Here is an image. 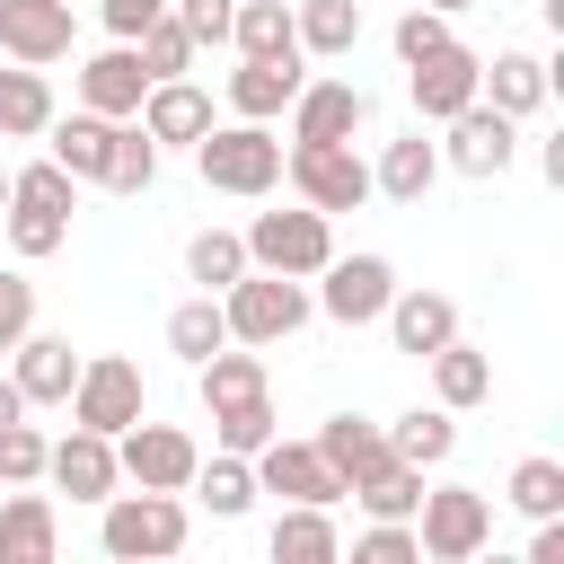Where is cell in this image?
I'll return each mask as SVG.
<instances>
[{
	"label": "cell",
	"mask_w": 564,
	"mask_h": 564,
	"mask_svg": "<svg viewBox=\"0 0 564 564\" xmlns=\"http://www.w3.org/2000/svg\"><path fill=\"white\" fill-rule=\"evenodd\" d=\"M44 476H53L70 502H106V494L123 485V467H115V441H106V432H88V423H70V432L44 449Z\"/></svg>",
	"instance_id": "14"
},
{
	"label": "cell",
	"mask_w": 564,
	"mask_h": 564,
	"mask_svg": "<svg viewBox=\"0 0 564 564\" xmlns=\"http://www.w3.org/2000/svg\"><path fill=\"white\" fill-rule=\"evenodd\" d=\"M282 115H291V141H352L370 123V88H352V79H300V97Z\"/></svg>",
	"instance_id": "13"
},
{
	"label": "cell",
	"mask_w": 564,
	"mask_h": 564,
	"mask_svg": "<svg viewBox=\"0 0 564 564\" xmlns=\"http://www.w3.org/2000/svg\"><path fill=\"white\" fill-rule=\"evenodd\" d=\"M291 26H300V53L344 62V53L361 44V0H300V9H291Z\"/></svg>",
	"instance_id": "32"
},
{
	"label": "cell",
	"mask_w": 564,
	"mask_h": 564,
	"mask_svg": "<svg viewBox=\"0 0 564 564\" xmlns=\"http://www.w3.org/2000/svg\"><path fill=\"white\" fill-rule=\"evenodd\" d=\"M9 203L70 212V203H79V176H70V167H53V159H35V167H9Z\"/></svg>",
	"instance_id": "40"
},
{
	"label": "cell",
	"mask_w": 564,
	"mask_h": 564,
	"mask_svg": "<svg viewBox=\"0 0 564 564\" xmlns=\"http://www.w3.org/2000/svg\"><path fill=\"white\" fill-rule=\"evenodd\" d=\"M264 441H273V397H247V405H220V414H212V449L256 458Z\"/></svg>",
	"instance_id": "39"
},
{
	"label": "cell",
	"mask_w": 564,
	"mask_h": 564,
	"mask_svg": "<svg viewBox=\"0 0 564 564\" xmlns=\"http://www.w3.org/2000/svg\"><path fill=\"white\" fill-rule=\"evenodd\" d=\"M476 70H485V53H467L458 35H449L441 53H423V62H405V97H414V123H449V115L476 97Z\"/></svg>",
	"instance_id": "11"
},
{
	"label": "cell",
	"mask_w": 564,
	"mask_h": 564,
	"mask_svg": "<svg viewBox=\"0 0 564 564\" xmlns=\"http://www.w3.org/2000/svg\"><path fill=\"white\" fill-rule=\"evenodd\" d=\"M106 520H97V546L115 555V564H141V555H176L185 538H194V511H185V494H106L97 502Z\"/></svg>",
	"instance_id": "2"
},
{
	"label": "cell",
	"mask_w": 564,
	"mask_h": 564,
	"mask_svg": "<svg viewBox=\"0 0 564 564\" xmlns=\"http://www.w3.org/2000/svg\"><path fill=\"white\" fill-rule=\"evenodd\" d=\"M511 511H529V520L564 511V458H520L511 467Z\"/></svg>",
	"instance_id": "41"
},
{
	"label": "cell",
	"mask_w": 564,
	"mask_h": 564,
	"mask_svg": "<svg viewBox=\"0 0 564 564\" xmlns=\"http://www.w3.org/2000/svg\"><path fill=\"white\" fill-rule=\"evenodd\" d=\"M282 176H291V194L308 203V212H361L370 203V159L352 150V141H291L282 150Z\"/></svg>",
	"instance_id": "4"
},
{
	"label": "cell",
	"mask_w": 564,
	"mask_h": 564,
	"mask_svg": "<svg viewBox=\"0 0 564 564\" xmlns=\"http://www.w3.org/2000/svg\"><path fill=\"white\" fill-rule=\"evenodd\" d=\"M414 546H423L432 564L485 555V546H494V502H485L476 485H423V502H414Z\"/></svg>",
	"instance_id": "5"
},
{
	"label": "cell",
	"mask_w": 564,
	"mask_h": 564,
	"mask_svg": "<svg viewBox=\"0 0 564 564\" xmlns=\"http://www.w3.org/2000/svg\"><path fill=\"white\" fill-rule=\"evenodd\" d=\"M300 79H308V70H300V53H291V62H247V53H238V70H229V115L273 123V115L300 97Z\"/></svg>",
	"instance_id": "25"
},
{
	"label": "cell",
	"mask_w": 564,
	"mask_h": 564,
	"mask_svg": "<svg viewBox=\"0 0 564 564\" xmlns=\"http://www.w3.org/2000/svg\"><path fill=\"white\" fill-rule=\"evenodd\" d=\"M0 220H9V247H18L26 264H35V256H53V247L70 238V212H35V203H9Z\"/></svg>",
	"instance_id": "42"
},
{
	"label": "cell",
	"mask_w": 564,
	"mask_h": 564,
	"mask_svg": "<svg viewBox=\"0 0 564 564\" xmlns=\"http://www.w3.org/2000/svg\"><path fill=\"white\" fill-rule=\"evenodd\" d=\"M432 185H441V141H423V123H414V132H397V141L379 150L370 194H388V203H423Z\"/></svg>",
	"instance_id": "23"
},
{
	"label": "cell",
	"mask_w": 564,
	"mask_h": 564,
	"mask_svg": "<svg viewBox=\"0 0 564 564\" xmlns=\"http://www.w3.org/2000/svg\"><path fill=\"white\" fill-rule=\"evenodd\" d=\"M194 458H203V441L194 432H176V423H123L115 432V467H123V485H150V494H185L194 485Z\"/></svg>",
	"instance_id": "8"
},
{
	"label": "cell",
	"mask_w": 564,
	"mask_h": 564,
	"mask_svg": "<svg viewBox=\"0 0 564 564\" xmlns=\"http://www.w3.org/2000/svg\"><path fill=\"white\" fill-rule=\"evenodd\" d=\"M44 141H53V150H44L53 167H70L79 185H97V176H106V150H115V115H88V106H79V115H53Z\"/></svg>",
	"instance_id": "26"
},
{
	"label": "cell",
	"mask_w": 564,
	"mask_h": 564,
	"mask_svg": "<svg viewBox=\"0 0 564 564\" xmlns=\"http://www.w3.org/2000/svg\"><path fill=\"white\" fill-rule=\"evenodd\" d=\"M0 53L53 70L70 53V0H0Z\"/></svg>",
	"instance_id": "15"
},
{
	"label": "cell",
	"mask_w": 564,
	"mask_h": 564,
	"mask_svg": "<svg viewBox=\"0 0 564 564\" xmlns=\"http://www.w3.org/2000/svg\"><path fill=\"white\" fill-rule=\"evenodd\" d=\"M238 238H247V264L291 273V282H308V273L335 256V220H326V212H308V203H300V212H256Z\"/></svg>",
	"instance_id": "6"
},
{
	"label": "cell",
	"mask_w": 564,
	"mask_h": 564,
	"mask_svg": "<svg viewBox=\"0 0 564 564\" xmlns=\"http://www.w3.org/2000/svg\"><path fill=\"white\" fill-rule=\"evenodd\" d=\"M9 379H18V397H26V405H62V397H70V379H79V352H70V335H44V326H26V335L9 344Z\"/></svg>",
	"instance_id": "17"
},
{
	"label": "cell",
	"mask_w": 564,
	"mask_h": 564,
	"mask_svg": "<svg viewBox=\"0 0 564 564\" xmlns=\"http://www.w3.org/2000/svg\"><path fill=\"white\" fill-rule=\"evenodd\" d=\"M229 44H238L247 62H291V53H300L291 0H238V18H229Z\"/></svg>",
	"instance_id": "29"
},
{
	"label": "cell",
	"mask_w": 564,
	"mask_h": 564,
	"mask_svg": "<svg viewBox=\"0 0 564 564\" xmlns=\"http://www.w3.org/2000/svg\"><path fill=\"white\" fill-rule=\"evenodd\" d=\"M176 9V26L194 35V44H229V18H238V0H167Z\"/></svg>",
	"instance_id": "46"
},
{
	"label": "cell",
	"mask_w": 564,
	"mask_h": 564,
	"mask_svg": "<svg viewBox=\"0 0 564 564\" xmlns=\"http://www.w3.org/2000/svg\"><path fill=\"white\" fill-rule=\"evenodd\" d=\"M132 53H141V70H150V79H185L203 44H194V35L176 26V9H159V18H150L141 35H132Z\"/></svg>",
	"instance_id": "37"
},
{
	"label": "cell",
	"mask_w": 564,
	"mask_h": 564,
	"mask_svg": "<svg viewBox=\"0 0 564 564\" xmlns=\"http://www.w3.org/2000/svg\"><path fill=\"white\" fill-rule=\"evenodd\" d=\"M53 546H62L53 494H26V485H9V502H0V564H53Z\"/></svg>",
	"instance_id": "22"
},
{
	"label": "cell",
	"mask_w": 564,
	"mask_h": 564,
	"mask_svg": "<svg viewBox=\"0 0 564 564\" xmlns=\"http://www.w3.org/2000/svg\"><path fill=\"white\" fill-rule=\"evenodd\" d=\"M159 150H194L203 132H212V97L194 88V79H150L141 88V115H132Z\"/></svg>",
	"instance_id": "16"
},
{
	"label": "cell",
	"mask_w": 564,
	"mask_h": 564,
	"mask_svg": "<svg viewBox=\"0 0 564 564\" xmlns=\"http://www.w3.org/2000/svg\"><path fill=\"white\" fill-rule=\"evenodd\" d=\"M0 212H9V167H0Z\"/></svg>",
	"instance_id": "52"
},
{
	"label": "cell",
	"mask_w": 564,
	"mask_h": 564,
	"mask_svg": "<svg viewBox=\"0 0 564 564\" xmlns=\"http://www.w3.org/2000/svg\"><path fill=\"white\" fill-rule=\"evenodd\" d=\"M229 344V317H220V291H194V300H176L167 308V352L194 370V361H212Z\"/></svg>",
	"instance_id": "31"
},
{
	"label": "cell",
	"mask_w": 564,
	"mask_h": 564,
	"mask_svg": "<svg viewBox=\"0 0 564 564\" xmlns=\"http://www.w3.org/2000/svg\"><path fill=\"white\" fill-rule=\"evenodd\" d=\"M185 273H194L203 291H229V282L247 273V238H238V229H194V238H185Z\"/></svg>",
	"instance_id": "38"
},
{
	"label": "cell",
	"mask_w": 564,
	"mask_h": 564,
	"mask_svg": "<svg viewBox=\"0 0 564 564\" xmlns=\"http://www.w3.org/2000/svg\"><path fill=\"white\" fill-rule=\"evenodd\" d=\"M388 449H397L405 467H441V458L458 449V423H449V405H405V414L388 423Z\"/></svg>",
	"instance_id": "33"
},
{
	"label": "cell",
	"mask_w": 564,
	"mask_h": 564,
	"mask_svg": "<svg viewBox=\"0 0 564 564\" xmlns=\"http://www.w3.org/2000/svg\"><path fill=\"white\" fill-rule=\"evenodd\" d=\"M529 564H564V511H546V520H538V538H529Z\"/></svg>",
	"instance_id": "49"
},
{
	"label": "cell",
	"mask_w": 564,
	"mask_h": 564,
	"mask_svg": "<svg viewBox=\"0 0 564 564\" xmlns=\"http://www.w3.org/2000/svg\"><path fill=\"white\" fill-rule=\"evenodd\" d=\"M220 317H229V344H291L300 326H308V282H291V273H264V264H247L229 291H220Z\"/></svg>",
	"instance_id": "3"
},
{
	"label": "cell",
	"mask_w": 564,
	"mask_h": 564,
	"mask_svg": "<svg viewBox=\"0 0 564 564\" xmlns=\"http://www.w3.org/2000/svg\"><path fill=\"white\" fill-rule=\"evenodd\" d=\"M317 458H326L335 485L352 494V485H361L379 458H397V449H388V423H370V414H326V423H317Z\"/></svg>",
	"instance_id": "21"
},
{
	"label": "cell",
	"mask_w": 564,
	"mask_h": 564,
	"mask_svg": "<svg viewBox=\"0 0 564 564\" xmlns=\"http://www.w3.org/2000/svg\"><path fill=\"white\" fill-rule=\"evenodd\" d=\"M141 88H150V70H141V53L132 44H106V53H88L79 62V106L88 115H141Z\"/></svg>",
	"instance_id": "19"
},
{
	"label": "cell",
	"mask_w": 564,
	"mask_h": 564,
	"mask_svg": "<svg viewBox=\"0 0 564 564\" xmlns=\"http://www.w3.org/2000/svg\"><path fill=\"white\" fill-rule=\"evenodd\" d=\"M546 88H555V70H546L529 44H502V53L476 70V97H485V106H502L511 123H520V115H538V106H546Z\"/></svg>",
	"instance_id": "20"
},
{
	"label": "cell",
	"mask_w": 564,
	"mask_h": 564,
	"mask_svg": "<svg viewBox=\"0 0 564 564\" xmlns=\"http://www.w3.org/2000/svg\"><path fill=\"white\" fill-rule=\"evenodd\" d=\"M70 423H88V432H123V423H141L150 414V388H141V370L123 361V352H97V361H79V379H70Z\"/></svg>",
	"instance_id": "7"
},
{
	"label": "cell",
	"mask_w": 564,
	"mask_h": 564,
	"mask_svg": "<svg viewBox=\"0 0 564 564\" xmlns=\"http://www.w3.org/2000/svg\"><path fill=\"white\" fill-rule=\"evenodd\" d=\"M26 326H35V282H26V273H0V352H9Z\"/></svg>",
	"instance_id": "47"
},
{
	"label": "cell",
	"mask_w": 564,
	"mask_h": 564,
	"mask_svg": "<svg viewBox=\"0 0 564 564\" xmlns=\"http://www.w3.org/2000/svg\"><path fill=\"white\" fill-rule=\"evenodd\" d=\"M53 115H62V106H53V79H44L35 62H9V70H0V141H44Z\"/></svg>",
	"instance_id": "27"
},
{
	"label": "cell",
	"mask_w": 564,
	"mask_h": 564,
	"mask_svg": "<svg viewBox=\"0 0 564 564\" xmlns=\"http://www.w3.org/2000/svg\"><path fill=\"white\" fill-rule=\"evenodd\" d=\"M352 564H423V546H414L405 520H370V529L352 538Z\"/></svg>",
	"instance_id": "44"
},
{
	"label": "cell",
	"mask_w": 564,
	"mask_h": 564,
	"mask_svg": "<svg viewBox=\"0 0 564 564\" xmlns=\"http://www.w3.org/2000/svg\"><path fill=\"white\" fill-rule=\"evenodd\" d=\"M97 185H106V194H150V185H159V141H150L132 115L115 123V150H106V176H97Z\"/></svg>",
	"instance_id": "35"
},
{
	"label": "cell",
	"mask_w": 564,
	"mask_h": 564,
	"mask_svg": "<svg viewBox=\"0 0 564 564\" xmlns=\"http://www.w3.org/2000/svg\"><path fill=\"white\" fill-rule=\"evenodd\" d=\"M273 564H335L344 555V529H335V502H282L273 520Z\"/></svg>",
	"instance_id": "24"
},
{
	"label": "cell",
	"mask_w": 564,
	"mask_h": 564,
	"mask_svg": "<svg viewBox=\"0 0 564 564\" xmlns=\"http://www.w3.org/2000/svg\"><path fill=\"white\" fill-rule=\"evenodd\" d=\"M441 44H449V18L414 0V9L397 18V62H423V53H441Z\"/></svg>",
	"instance_id": "45"
},
{
	"label": "cell",
	"mask_w": 564,
	"mask_h": 564,
	"mask_svg": "<svg viewBox=\"0 0 564 564\" xmlns=\"http://www.w3.org/2000/svg\"><path fill=\"white\" fill-rule=\"evenodd\" d=\"M159 9H167V0H97V18H106V35H115V44H132Z\"/></svg>",
	"instance_id": "48"
},
{
	"label": "cell",
	"mask_w": 564,
	"mask_h": 564,
	"mask_svg": "<svg viewBox=\"0 0 564 564\" xmlns=\"http://www.w3.org/2000/svg\"><path fill=\"white\" fill-rule=\"evenodd\" d=\"M308 282H317L308 308H326L335 326H370V317L388 308V291H397V264H388V256H326Z\"/></svg>",
	"instance_id": "10"
},
{
	"label": "cell",
	"mask_w": 564,
	"mask_h": 564,
	"mask_svg": "<svg viewBox=\"0 0 564 564\" xmlns=\"http://www.w3.org/2000/svg\"><path fill=\"white\" fill-rule=\"evenodd\" d=\"M247 467H256V494H282V502H344V485H335V467L317 458V441H282V432H273Z\"/></svg>",
	"instance_id": "12"
},
{
	"label": "cell",
	"mask_w": 564,
	"mask_h": 564,
	"mask_svg": "<svg viewBox=\"0 0 564 564\" xmlns=\"http://www.w3.org/2000/svg\"><path fill=\"white\" fill-rule=\"evenodd\" d=\"M185 494H203L212 520H238V511L256 502V467H247L238 449H212V458H194V485H185Z\"/></svg>",
	"instance_id": "34"
},
{
	"label": "cell",
	"mask_w": 564,
	"mask_h": 564,
	"mask_svg": "<svg viewBox=\"0 0 564 564\" xmlns=\"http://www.w3.org/2000/svg\"><path fill=\"white\" fill-rule=\"evenodd\" d=\"M485 397H494V361H485L476 344H458V335H449V344L432 352V405L467 414V405H485Z\"/></svg>",
	"instance_id": "30"
},
{
	"label": "cell",
	"mask_w": 564,
	"mask_h": 564,
	"mask_svg": "<svg viewBox=\"0 0 564 564\" xmlns=\"http://www.w3.org/2000/svg\"><path fill=\"white\" fill-rule=\"evenodd\" d=\"M379 317H388V344L414 352V361H432V352L458 335V300H449V291H388Z\"/></svg>",
	"instance_id": "18"
},
{
	"label": "cell",
	"mask_w": 564,
	"mask_h": 564,
	"mask_svg": "<svg viewBox=\"0 0 564 564\" xmlns=\"http://www.w3.org/2000/svg\"><path fill=\"white\" fill-rule=\"evenodd\" d=\"M26 414V397H18V379H0V423H18Z\"/></svg>",
	"instance_id": "50"
},
{
	"label": "cell",
	"mask_w": 564,
	"mask_h": 564,
	"mask_svg": "<svg viewBox=\"0 0 564 564\" xmlns=\"http://www.w3.org/2000/svg\"><path fill=\"white\" fill-rule=\"evenodd\" d=\"M352 502H361L370 520H414V502H423V467H405V458H379V467L352 485Z\"/></svg>",
	"instance_id": "36"
},
{
	"label": "cell",
	"mask_w": 564,
	"mask_h": 564,
	"mask_svg": "<svg viewBox=\"0 0 564 564\" xmlns=\"http://www.w3.org/2000/svg\"><path fill=\"white\" fill-rule=\"evenodd\" d=\"M44 432L18 414V423H0V485H44Z\"/></svg>",
	"instance_id": "43"
},
{
	"label": "cell",
	"mask_w": 564,
	"mask_h": 564,
	"mask_svg": "<svg viewBox=\"0 0 564 564\" xmlns=\"http://www.w3.org/2000/svg\"><path fill=\"white\" fill-rule=\"evenodd\" d=\"M423 9H441V18H458V9H476V0H423Z\"/></svg>",
	"instance_id": "51"
},
{
	"label": "cell",
	"mask_w": 564,
	"mask_h": 564,
	"mask_svg": "<svg viewBox=\"0 0 564 564\" xmlns=\"http://www.w3.org/2000/svg\"><path fill=\"white\" fill-rule=\"evenodd\" d=\"M441 132H449V141H441V167H458V176H476V185L520 159V123H511L502 106H485V97H467Z\"/></svg>",
	"instance_id": "9"
},
{
	"label": "cell",
	"mask_w": 564,
	"mask_h": 564,
	"mask_svg": "<svg viewBox=\"0 0 564 564\" xmlns=\"http://www.w3.org/2000/svg\"><path fill=\"white\" fill-rule=\"evenodd\" d=\"M194 379H203V414L247 405V397H273V388H264V352H256V344H220L212 361H194Z\"/></svg>",
	"instance_id": "28"
},
{
	"label": "cell",
	"mask_w": 564,
	"mask_h": 564,
	"mask_svg": "<svg viewBox=\"0 0 564 564\" xmlns=\"http://www.w3.org/2000/svg\"><path fill=\"white\" fill-rule=\"evenodd\" d=\"M194 167H203V185L212 194H238V203H256V194H273L282 185V132L273 123H212L203 141H194Z\"/></svg>",
	"instance_id": "1"
}]
</instances>
